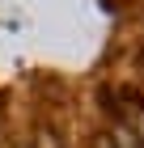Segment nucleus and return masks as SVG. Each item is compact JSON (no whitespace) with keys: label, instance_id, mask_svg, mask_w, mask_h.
<instances>
[{"label":"nucleus","instance_id":"obj_1","mask_svg":"<svg viewBox=\"0 0 144 148\" xmlns=\"http://www.w3.org/2000/svg\"><path fill=\"white\" fill-rule=\"evenodd\" d=\"M119 144H123V148H140L136 140H127V136H119Z\"/></svg>","mask_w":144,"mask_h":148},{"label":"nucleus","instance_id":"obj_2","mask_svg":"<svg viewBox=\"0 0 144 148\" xmlns=\"http://www.w3.org/2000/svg\"><path fill=\"white\" fill-rule=\"evenodd\" d=\"M98 148H110V140H102V144H98Z\"/></svg>","mask_w":144,"mask_h":148}]
</instances>
